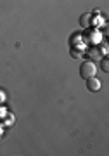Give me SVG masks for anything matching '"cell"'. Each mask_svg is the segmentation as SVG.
<instances>
[{
    "instance_id": "6da1fadb",
    "label": "cell",
    "mask_w": 109,
    "mask_h": 156,
    "mask_svg": "<svg viewBox=\"0 0 109 156\" xmlns=\"http://www.w3.org/2000/svg\"><path fill=\"white\" fill-rule=\"evenodd\" d=\"M95 73H97V68H95V64L92 61H85L82 64V68H80V76L83 80H88V78L95 76Z\"/></svg>"
},
{
    "instance_id": "7a4b0ae2",
    "label": "cell",
    "mask_w": 109,
    "mask_h": 156,
    "mask_svg": "<svg viewBox=\"0 0 109 156\" xmlns=\"http://www.w3.org/2000/svg\"><path fill=\"white\" fill-rule=\"evenodd\" d=\"M87 89L90 90V92H99V90H100V80H97L95 76L88 78L87 80Z\"/></svg>"
},
{
    "instance_id": "3957f363",
    "label": "cell",
    "mask_w": 109,
    "mask_h": 156,
    "mask_svg": "<svg viewBox=\"0 0 109 156\" xmlns=\"http://www.w3.org/2000/svg\"><path fill=\"white\" fill-rule=\"evenodd\" d=\"M80 24H82L83 28H88V24H90V16H88V14H83V16L80 17Z\"/></svg>"
},
{
    "instance_id": "277c9868",
    "label": "cell",
    "mask_w": 109,
    "mask_h": 156,
    "mask_svg": "<svg viewBox=\"0 0 109 156\" xmlns=\"http://www.w3.org/2000/svg\"><path fill=\"white\" fill-rule=\"evenodd\" d=\"M100 68H102V71H106V73L109 71V61H107V57H104L102 61H100Z\"/></svg>"
}]
</instances>
